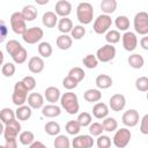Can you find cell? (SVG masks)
Returning a JSON list of instances; mask_svg holds the SVG:
<instances>
[{
  "label": "cell",
  "instance_id": "6da1fadb",
  "mask_svg": "<svg viewBox=\"0 0 148 148\" xmlns=\"http://www.w3.org/2000/svg\"><path fill=\"white\" fill-rule=\"evenodd\" d=\"M60 105L61 108L68 113V114H76L79 112L80 109V104H79V98L77 95L71 91L64 92L60 96Z\"/></svg>",
  "mask_w": 148,
  "mask_h": 148
},
{
  "label": "cell",
  "instance_id": "ffe728a7",
  "mask_svg": "<svg viewBox=\"0 0 148 148\" xmlns=\"http://www.w3.org/2000/svg\"><path fill=\"white\" fill-rule=\"evenodd\" d=\"M109 114V106L103 102H97L92 108V116L97 119H104Z\"/></svg>",
  "mask_w": 148,
  "mask_h": 148
},
{
  "label": "cell",
  "instance_id": "44dd1931",
  "mask_svg": "<svg viewBox=\"0 0 148 148\" xmlns=\"http://www.w3.org/2000/svg\"><path fill=\"white\" fill-rule=\"evenodd\" d=\"M60 113H61V108L56 104H46L42 108V114L46 118H56L60 116Z\"/></svg>",
  "mask_w": 148,
  "mask_h": 148
},
{
  "label": "cell",
  "instance_id": "9a60e30c",
  "mask_svg": "<svg viewBox=\"0 0 148 148\" xmlns=\"http://www.w3.org/2000/svg\"><path fill=\"white\" fill-rule=\"evenodd\" d=\"M54 10L57 16L67 17L72 13V3L67 0H59L54 6Z\"/></svg>",
  "mask_w": 148,
  "mask_h": 148
},
{
  "label": "cell",
  "instance_id": "ee69618b",
  "mask_svg": "<svg viewBox=\"0 0 148 148\" xmlns=\"http://www.w3.org/2000/svg\"><path fill=\"white\" fill-rule=\"evenodd\" d=\"M27 58H28V52H27V50H25L24 47H22L20 51H17V52L12 57L13 61H14L15 64H17V65L23 64V62L27 60Z\"/></svg>",
  "mask_w": 148,
  "mask_h": 148
},
{
  "label": "cell",
  "instance_id": "ac0fdd59",
  "mask_svg": "<svg viewBox=\"0 0 148 148\" xmlns=\"http://www.w3.org/2000/svg\"><path fill=\"white\" fill-rule=\"evenodd\" d=\"M20 13H21V15H22V17L24 18L25 22L27 21L28 22L35 21L37 15H38V10H37V8L34 5H25Z\"/></svg>",
  "mask_w": 148,
  "mask_h": 148
},
{
  "label": "cell",
  "instance_id": "e0dca14e",
  "mask_svg": "<svg viewBox=\"0 0 148 148\" xmlns=\"http://www.w3.org/2000/svg\"><path fill=\"white\" fill-rule=\"evenodd\" d=\"M27 102H28V105L31 109H35V110L42 109L44 106V97L39 92H31L28 96Z\"/></svg>",
  "mask_w": 148,
  "mask_h": 148
},
{
  "label": "cell",
  "instance_id": "f1b7e54d",
  "mask_svg": "<svg viewBox=\"0 0 148 148\" xmlns=\"http://www.w3.org/2000/svg\"><path fill=\"white\" fill-rule=\"evenodd\" d=\"M99 7L105 15H110L114 13L117 9V1L116 0H102Z\"/></svg>",
  "mask_w": 148,
  "mask_h": 148
},
{
  "label": "cell",
  "instance_id": "7c38bea8",
  "mask_svg": "<svg viewBox=\"0 0 148 148\" xmlns=\"http://www.w3.org/2000/svg\"><path fill=\"white\" fill-rule=\"evenodd\" d=\"M139 120H140V116L135 109H130V110L125 111L123 113V117H121V121L126 127L136 126L139 124Z\"/></svg>",
  "mask_w": 148,
  "mask_h": 148
},
{
  "label": "cell",
  "instance_id": "11a10c76",
  "mask_svg": "<svg viewBox=\"0 0 148 148\" xmlns=\"http://www.w3.org/2000/svg\"><path fill=\"white\" fill-rule=\"evenodd\" d=\"M29 148H47V147H46L42 141H36V140H35V141L29 146Z\"/></svg>",
  "mask_w": 148,
  "mask_h": 148
},
{
  "label": "cell",
  "instance_id": "52a82bcc",
  "mask_svg": "<svg viewBox=\"0 0 148 148\" xmlns=\"http://www.w3.org/2000/svg\"><path fill=\"white\" fill-rule=\"evenodd\" d=\"M43 36H44V31H43L42 28H39V27H31V28H27V30L23 32L22 39L27 44H36V43L40 42Z\"/></svg>",
  "mask_w": 148,
  "mask_h": 148
},
{
  "label": "cell",
  "instance_id": "8992f818",
  "mask_svg": "<svg viewBox=\"0 0 148 148\" xmlns=\"http://www.w3.org/2000/svg\"><path fill=\"white\" fill-rule=\"evenodd\" d=\"M134 30L141 36H147L148 34V14L146 12H139L134 16L133 21Z\"/></svg>",
  "mask_w": 148,
  "mask_h": 148
},
{
  "label": "cell",
  "instance_id": "7402d4cb",
  "mask_svg": "<svg viewBox=\"0 0 148 148\" xmlns=\"http://www.w3.org/2000/svg\"><path fill=\"white\" fill-rule=\"evenodd\" d=\"M42 23L44 27L46 28H54L58 23V16L56 15L54 12H46L43 14V17H42Z\"/></svg>",
  "mask_w": 148,
  "mask_h": 148
},
{
  "label": "cell",
  "instance_id": "1f68e13d",
  "mask_svg": "<svg viewBox=\"0 0 148 148\" xmlns=\"http://www.w3.org/2000/svg\"><path fill=\"white\" fill-rule=\"evenodd\" d=\"M37 50H38V53L40 56V58H49L51 57L52 54V46L49 42H40L37 46Z\"/></svg>",
  "mask_w": 148,
  "mask_h": 148
},
{
  "label": "cell",
  "instance_id": "60d3db41",
  "mask_svg": "<svg viewBox=\"0 0 148 148\" xmlns=\"http://www.w3.org/2000/svg\"><path fill=\"white\" fill-rule=\"evenodd\" d=\"M120 34L118 30H109L106 34H105V40L108 42V44L110 45H113V44H117L119 40H120Z\"/></svg>",
  "mask_w": 148,
  "mask_h": 148
},
{
  "label": "cell",
  "instance_id": "f35d334b",
  "mask_svg": "<svg viewBox=\"0 0 148 148\" xmlns=\"http://www.w3.org/2000/svg\"><path fill=\"white\" fill-rule=\"evenodd\" d=\"M69 34H71L72 39L80 40V39H82V38L84 37V35H86V28H84L83 25H81V24L74 25L73 29H72V31H71Z\"/></svg>",
  "mask_w": 148,
  "mask_h": 148
},
{
  "label": "cell",
  "instance_id": "ab89813d",
  "mask_svg": "<svg viewBox=\"0 0 148 148\" xmlns=\"http://www.w3.org/2000/svg\"><path fill=\"white\" fill-rule=\"evenodd\" d=\"M65 130H66L67 134H69V135H77L79 132L81 131V126L79 125V123L76 120H69L66 124Z\"/></svg>",
  "mask_w": 148,
  "mask_h": 148
},
{
  "label": "cell",
  "instance_id": "30bf717a",
  "mask_svg": "<svg viewBox=\"0 0 148 148\" xmlns=\"http://www.w3.org/2000/svg\"><path fill=\"white\" fill-rule=\"evenodd\" d=\"M18 133H21V124L18 123V120L14 119L10 123L5 125V130H3V136L5 140H15L18 135Z\"/></svg>",
  "mask_w": 148,
  "mask_h": 148
},
{
  "label": "cell",
  "instance_id": "836d02e7",
  "mask_svg": "<svg viewBox=\"0 0 148 148\" xmlns=\"http://www.w3.org/2000/svg\"><path fill=\"white\" fill-rule=\"evenodd\" d=\"M102 126H103V130L106 132H114L116 130H118V123L113 117L104 118L102 121Z\"/></svg>",
  "mask_w": 148,
  "mask_h": 148
},
{
  "label": "cell",
  "instance_id": "816d5d0a",
  "mask_svg": "<svg viewBox=\"0 0 148 148\" xmlns=\"http://www.w3.org/2000/svg\"><path fill=\"white\" fill-rule=\"evenodd\" d=\"M140 132L143 135L148 134V114H145L140 120Z\"/></svg>",
  "mask_w": 148,
  "mask_h": 148
},
{
  "label": "cell",
  "instance_id": "ba28073f",
  "mask_svg": "<svg viewBox=\"0 0 148 148\" xmlns=\"http://www.w3.org/2000/svg\"><path fill=\"white\" fill-rule=\"evenodd\" d=\"M95 56H96L98 61H101V62H109V61L113 60L114 57H116V47L113 45L105 44V45L101 46L96 51Z\"/></svg>",
  "mask_w": 148,
  "mask_h": 148
},
{
  "label": "cell",
  "instance_id": "4dcf8cb0",
  "mask_svg": "<svg viewBox=\"0 0 148 148\" xmlns=\"http://www.w3.org/2000/svg\"><path fill=\"white\" fill-rule=\"evenodd\" d=\"M44 131H45L46 134H49V135H51V136H57V135H59L61 128H60V125H59L57 121L51 120V121H47V123L45 124Z\"/></svg>",
  "mask_w": 148,
  "mask_h": 148
},
{
  "label": "cell",
  "instance_id": "5b68a950",
  "mask_svg": "<svg viewBox=\"0 0 148 148\" xmlns=\"http://www.w3.org/2000/svg\"><path fill=\"white\" fill-rule=\"evenodd\" d=\"M27 98H28V90L23 86L22 81H17L14 84V89H13V95H12L13 104H15L16 106L24 105V103L27 102Z\"/></svg>",
  "mask_w": 148,
  "mask_h": 148
},
{
  "label": "cell",
  "instance_id": "f907efd6",
  "mask_svg": "<svg viewBox=\"0 0 148 148\" xmlns=\"http://www.w3.org/2000/svg\"><path fill=\"white\" fill-rule=\"evenodd\" d=\"M77 84H79V83H77L74 79H72L71 76H68V75L62 80V86H64V88L67 89V90H72V89H74V88H76Z\"/></svg>",
  "mask_w": 148,
  "mask_h": 148
},
{
  "label": "cell",
  "instance_id": "f546056e",
  "mask_svg": "<svg viewBox=\"0 0 148 148\" xmlns=\"http://www.w3.org/2000/svg\"><path fill=\"white\" fill-rule=\"evenodd\" d=\"M16 119L15 117V111H13L10 108H3L0 110V121L6 125L8 123H10L12 120Z\"/></svg>",
  "mask_w": 148,
  "mask_h": 148
},
{
  "label": "cell",
  "instance_id": "91938a15",
  "mask_svg": "<svg viewBox=\"0 0 148 148\" xmlns=\"http://www.w3.org/2000/svg\"><path fill=\"white\" fill-rule=\"evenodd\" d=\"M0 148H3V146H1V145H0Z\"/></svg>",
  "mask_w": 148,
  "mask_h": 148
},
{
  "label": "cell",
  "instance_id": "7dc6e473",
  "mask_svg": "<svg viewBox=\"0 0 148 148\" xmlns=\"http://www.w3.org/2000/svg\"><path fill=\"white\" fill-rule=\"evenodd\" d=\"M104 132L103 126L101 123H91L89 125V133L91 136H99Z\"/></svg>",
  "mask_w": 148,
  "mask_h": 148
},
{
  "label": "cell",
  "instance_id": "4316f807",
  "mask_svg": "<svg viewBox=\"0 0 148 148\" xmlns=\"http://www.w3.org/2000/svg\"><path fill=\"white\" fill-rule=\"evenodd\" d=\"M56 43H57V46L60 50L66 51V50H69L71 49V46L73 44V39H72V37L69 35H62L61 34L59 37H57Z\"/></svg>",
  "mask_w": 148,
  "mask_h": 148
},
{
  "label": "cell",
  "instance_id": "9c48e42d",
  "mask_svg": "<svg viewBox=\"0 0 148 148\" xmlns=\"http://www.w3.org/2000/svg\"><path fill=\"white\" fill-rule=\"evenodd\" d=\"M10 27L16 35H23L27 30V24L20 12H15L10 15Z\"/></svg>",
  "mask_w": 148,
  "mask_h": 148
},
{
  "label": "cell",
  "instance_id": "d4e9b609",
  "mask_svg": "<svg viewBox=\"0 0 148 148\" xmlns=\"http://www.w3.org/2000/svg\"><path fill=\"white\" fill-rule=\"evenodd\" d=\"M95 83H96V87L98 89H108L112 86L113 81H112V77L108 74H99L96 80H95Z\"/></svg>",
  "mask_w": 148,
  "mask_h": 148
},
{
  "label": "cell",
  "instance_id": "c3c4849f",
  "mask_svg": "<svg viewBox=\"0 0 148 148\" xmlns=\"http://www.w3.org/2000/svg\"><path fill=\"white\" fill-rule=\"evenodd\" d=\"M97 148H110L111 147V138L108 135H99L96 140Z\"/></svg>",
  "mask_w": 148,
  "mask_h": 148
},
{
  "label": "cell",
  "instance_id": "7a4b0ae2",
  "mask_svg": "<svg viewBox=\"0 0 148 148\" xmlns=\"http://www.w3.org/2000/svg\"><path fill=\"white\" fill-rule=\"evenodd\" d=\"M76 18L81 25L91 23L94 18V7L90 2H80L76 7Z\"/></svg>",
  "mask_w": 148,
  "mask_h": 148
},
{
  "label": "cell",
  "instance_id": "b9f144b4",
  "mask_svg": "<svg viewBox=\"0 0 148 148\" xmlns=\"http://www.w3.org/2000/svg\"><path fill=\"white\" fill-rule=\"evenodd\" d=\"M76 121L79 123V125L81 126V127H87V126H89L90 124H91V121H92V118H91V114L89 113V112H81L79 116H77V119H76Z\"/></svg>",
  "mask_w": 148,
  "mask_h": 148
},
{
  "label": "cell",
  "instance_id": "9f6ffc18",
  "mask_svg": "<svg viewBox=\"0 0 148 148\" xmlns=\"http://www.w3.org/2000/svg\"><path fill=\"white\" fill-rule=\"evenodd\" d=\"M140 45H141V47L143 49V50H148V37L147 36H143L142 38H141V40H140Z\"/></svg>",
  "mask_w": 148,
  "mask_h": 148
},
{
  "label": "cell",
  "instance_id": "db71d44e",
  "mask_svg": "<svg viewBox=\"0 0 148 148\" xmlns=\"http://www.w3.org/2000/svg\"><path fill=\"white\" fill-rule=\"evenodd\" d=\"M3 148H17V141L15 140H7Z\"/></svg>",
  "mask_w": 148,
  "mask_h": 148
},
{
  "label": "cell",
  "instance_id": "f5cc1de1",
  "mask_svg": "<svg viewBox=\"0 0 148 148\" xmlns=\"http://www.w3.org/2000/svg\"><path fill=\"white\" fill-rule=\"evenodd\" d=\"M7 35H8V28L5 21L0 20V43H2L7 38Z\"/></svg>",
  "mask_w": 148,
  "mask_h": 148
},
{
  "label": "cell",
  "instance_id": "3957f363",
  "mask_svg": "<svg viewBox=\"0 0 148 148\" xmlns=\"http://www.w3.org/2000/svg\"><path fill=\"white\" fill-rule=\"evenodd\" d=\"M132 138V133L127 127H123L119 130H116V133L112 138V143L116 148H125Z\"/></svg>",
  "mask_w": 148,
  "mask_h": 148
},
{
  "label": "cell",
  "instance_id": "6f0895ef",
  "mask_svg": "<svg viewBox=\"0 0 148 148\" xmlns=\"http://www.w3.org/2000/svg\"><path fill=\"white\" fill-rule=\"evenodd\" d=\"M3 60H5V56H3V52L0 50V66L3 65Z\"/></svg>",
  "mask_w": 148,
  "mask_h": 148
},
{
  "label": "cell",
  "instance_id": "8d00e7d4",
  "mask_svg": "<svg viewBox=\"0 0 148 148\" xmlns=\"http://www.w3.org/2000/svg\"><path fill=\"white\" fill-rule=\"evenodd\" d=\"M53 146H54V148H71V141H69L68 136H66L64 134H59L56 136V139L53 141Z\"/></svg>",
  "mask_w": 148,
  "mask_h": 148
},
{
  "label": "cell",
  "instance_id": "d6986e66",
  "mask_svg": "<svg viewBox=\"0 0 148 148\" xmlns=\"http://www.w3.org/2000/svg\"><path fill=\"white\" fill-rule=\"evenodd\" d=\"M60 96H61V94H60L59 88L53 87V86L47 87V88L45 89V91H44V97H45V99H46L47 102H50L51 104L57 103V102L60 99Z\"/></svg>",
  "mask_w": 148,
  "mask_h": 148
},
{
  "label": "cell",
  "instance_id": "2e32d148",
  "mask_svg": "<svg viewBox=\"0 0 148 148\" xmlns=\"http://www.w3.org/2000/svg\"><path fill=\"white\" fill-rule=\"evenodd\" d=\"M45 67V62L43 60V58L38 57V56H35V57H31L28 61V68L31 73L34 74H39L43 72Z\"/></svg>",
  "mask_w": 148,
  "mask_h": 148
},
{
  "label": "cell",
  "instance_id": "74e56055",
  "mask_svg": "<svg viewBox=\"0 0 148 148\" xmlns=\"http://www.w3.org/2000/svg\"><path fill=\"white\" fill-rule=\"evenodd\" d=\"M68 76H71L72 79H74V80L79 83V82H81V81L84 79L86 73H84V71H83L81 67H73V68L69 69Z\"/></svg>",
  "mask_w": 148,
  "mask_h": 148
},
{
  "label": "cell",
  "instance_id": "680465c9",
  "mask_svg": "<svg viewBox=\"0 0 148 148\" xmlns=\"http://www.w3.org/2000/svg\"><path fill=\"white\" fill-rule=\"evenodd\" d=\"M3 130H5V125L0 121V135H2V134H3Z\"/></svg>",
  "mask_w": 148,
  "mask_h": 148
},
{
  "label": "cell",
  "instance_id": "d6a6232c",
  "mask_svg": "<svg viewBox=\"0 0 148 148\" xmlns=\"http://www.w3.org/2000/svg\"><path fill=\"white\" fill-rule=\"evenodd\" d=\"M114 24H116V27H117L118 30L126 32V31L128 30V28H130V20H128V17L125 16V15H119V16L116 17Z\"/></svg>",
  "mask_w": 148,
  "mask_h": 148
},
{
  "label": "cell",
  "instance_id": "bcb514c9",
  "mask_svg": "<svg viewBox=\"0 0 148 148\" xmlns=\"http://www.w3.org/2000/svg\"><path fill=\"white\" fill-rule=\"evenodd\" d=\"M135 88L139 91L146 92L148 90V77L147 76H140L135 80Z\"/></svg>",
  "mask_w": 148,
  "mask_h": 148
},
{
  "label": "cell",
  "instance_id": "f6af8a7d",
  "mask_svg": "<svg viewBox=\"0 0 148 148\" xmlns=\"http://www.w3.org/2000/svg\"><path fill=\"white\" fill-rule=\"evenodd\" d=\"M15 71H16V67H15L14 62H6L1 67V73L6 77H12L15 74Z\"/></svg>",
  "mask_w": 148,
  "mask_h": 148
},
{
  "label": "cell",
  "instance_id": "603a6c76",
  "mask_svg": "<svg viewBox=\"0 0 148 148\" xmlns=\"http://www.w3.org/2000/svg\"><path fill=\"white\" fill-rule=\"evenodd\" d=\"M32 109L29 106V105H21V106H17V109L15 110V117L17 120H22V121H25L28 120L30 117H31V111Z\"/></svg>",
  "mask_w": 148,
  "mask_h": 148
},
{
  "label": "cell",
  "instance_id": "5bb4252c",
  "mask_svg": "<svg viewBox=\"0 0 148 148\" xmlns=\"http://www.w3.org/2000/svg\"><path fill=\"white\" fill-rule=\"evenodd\" d=\"M109 106L112 111L119 112L126 106V98L123 94H114L109 99Z\"/></svg>",
  "mask_w": 148,
  "mask_h": 148
},
{
  "label": "cell",
  "instance_id": "8fae6325",
  "mask_svg": "<svg viewBox=\"0 0 148 148\" xmlns=\"http://www.w3.org/2000/svg\"><path fill=\"white\" fill-rule=\"evenodd\" d=\"M121 42H123V47L128 52L134 51L138 46V37L135 32L132 31L124 32V35L121 36Z\"/></svg>",
  "mask_w": 148,
  "mask_h": 148
},
{
  "label": "cell",
  "instance_id": "7bdbcfd3",
  "mask_svg": "<svg viewBox=\"0 0 148 148\" xmlns=\"http://www.w3.org/2000/svg\"><path fill=\"white\" fill-rule=\"evenodd\" d=\"M82 64L89 68V69H92V68H96L97 65H98V60L96 58L95 54H87L83 59H82Z\"/></svg>",
  "mask_w": 148,
  "mask_h": 148
},
{
  "label": "cell",
  "instance_id": "e575fe53",
  "mask_svg": "<svg viewBox=\"0 0 148 148\" xmlns=\"http://www.w3.org/2000/svg\"><path fill=\"white\" fill-rule=\"evenodd\" d=\"M18 141L23 146H30L35 141V134L31 131H23L18 134Z\"/></svg>",
  "mask_w": 148,
  "mask_h": 148
},
{
  "label": "cell",
  "instance_id": "681fc988",
  "mask_svg": "<svg viewBox=\"0 0 148 148\" xmlns=\"http://www.w3.org/2000/svg\"><path fill=\"white\" fill-rule=\"evenodd\" d=\"M21 81H22L23 86L25 87V89H27L28 91L34 90L35 87H36V80H35V77L31 76V75H27V76H24Z\"/></svg>",
  "mask_w": 148,
  "mask_h": 148
},
{
  "label": "cell",
  "instance_id": "83f0119b",
  "mask_svg": "<svg viewBox=\"0 0 148 148\" xmlns=\"http://www.w3.org/2000/svg\"><path fill=\"white\" fill-rule=\"evenodd\" d=\"M83 98L89 103H96L102 98V92L99 89H88L84 91Z\"/></svg>",
  "mask_w": 148,
  "mask_h": 148
},
{
  "label": "cell",
  "instance_id": "cb8c5ba5",
  "mask_svg": "<svg viewBox=\"0 0 148 148\" xmlns=\"http://www.w3.org/2000/svg\"><path fill=\"white\" fill-rule=\"evenodd\" d=\"M57 27H58V30L62 35H68L72 31V29H73L74 25H73V22H72L71 18H68V17H61L58 21Z\"/></svg>",
  "mask_w": 148,
  "mask_h": 148
},
{
  "label": "cell",
  "instance_id": "4fadbf2b",
  "mask_svg": "<svg viewBox=\"0 0 148 148\" xmlns=\"http://www.w3.org/2000/svg\"><path fill=\"white\" fill-rule=\"evenodd\" d=\"M94 143H95V141L90 134L76 135L72 141L73 148H92Z\"/></svg>",
  "mask_w": 148,
  "mask_h": 148
},
{
  "label": "cell",
  "instance_id": "277c9868",
  "mask_svg": "<svg viewBox=\"0 0 148 148\" xmlns=\"http://www.w3.org/2000/svg\"><path fill=\"white\" fill-rule=\"evenodd\" d=\"M112 25V18L110 15H105V14H101L98 15L92 24V29L96 34L102 35V34H106Z\"/></svg>",
  "mask_w": 148,
  "mask_h": 148
},
{
  "label": "cell",
  "instance_id": "484cf974",
  "mask_svg": "<svg viewBox=\"0 0 148 148\" xmlns=\"http://www.w3.org/2000/svg\"><path fill=\"white\" fill-rule=\"evenodd\" d=\"M127 62H128V65H130L132 68H134V69H140V68H142L143 65H145V59H143V57H142L141 54H139V53H133V54H131V56L128 57Z\"/></svg>",
  "mask_w": 148,
  "mask_h": 148
},
{
  "label": "cell",
  "instance_id": "d590c367",
  "mask_svg": "<svg viewBox=\"0 0 148 148\" xmlns=\"http://www.w3.org/2000/svg\"><path fill=\"white\" fill-rule=\"evenodd\" d=\"M6 51L9 53V56L10 57H13L17 51H20L23 46L21 45V43L18 42V40H16V39H9L7 43H6Z\"/></svg>",
  "mask_w": 148,
  "mask_h": 148
}]
</instances>
